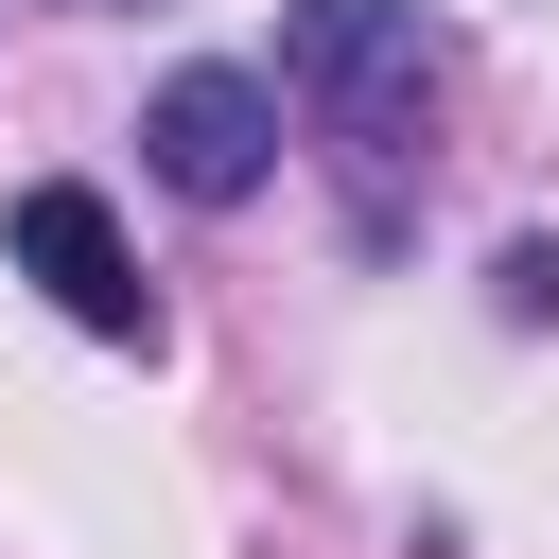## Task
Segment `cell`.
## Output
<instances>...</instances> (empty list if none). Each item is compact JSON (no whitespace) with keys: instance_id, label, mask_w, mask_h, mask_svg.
I'll return each instance as SVG.
<instances>
[{"instance_id":"2","label":"cell","mask_w":559,"mask_h":559,"mask_svg":"<svg viewBox=\"0 0 559 559\" xmlns=\"http://www.w3.org/2000/svg\"><path fill=\"white\" fill-rule=\"evenodd\" d=\"M140 157H157L192 210H245L262 157H280V87H245V70H175V87L140 105Z\"/></svg>"},{"instance_id":"3","label":"cell","mask_w":559,"mask_h":559,"mask_svg":"<svg viewBox=\"0 0 559 559\" xmlns=\"http://www.w3.org/2000/svg\"><path fill=\"white\" fill-rule=\"evenodd\" d=\"M17 262L52 280V314H70V332H105V349H140V332H157V297H140V262H122V227H105V192H70V175H52V192H17Z\"/></svg>"},{"instance_id":"1","label":"cell","mask_w":559,"mask_h":559,"mask_svg":"<svg viewBox=\"0 0 559 559\" xmlns=\"http://www.w3.org/2000/svg\"><path fill=\"white\" fill-rule=\"evenodd\" d=\"M280 87L314 105V140L402 157L437 122V35H419V0H297L280 17Z\"/></svg>"}]
</instances>
